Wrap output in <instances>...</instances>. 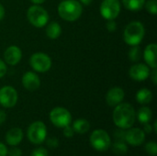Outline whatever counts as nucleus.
<instances>
[{
  "mask_svg": "<svg viewBox=\"0 0 157 156\" xmlns=\"http://www.w3.org/2000/svg\"><path fill=\"white\" fill-rule=\"evenodd\" d=\"M112 119L118 128L122 130L130 129L133 126L136 119L134 108L130 103L121 102L115 107Z\"/></svg>",
  "mask_w": 157,
  "mask_h": 156,
  "instance_id": "f257e3e1",
  "label": "nucleus"
},
{
  "mask_svg": "<svg viewBox=\"0 0 157 156\" xmlns=\"http://www.w3.org/2000/svg\"><path fill=\"white\" fill-rule=\"evenodd\" d=\"M83 13V6L76 0H63L58 6V14L65 21H75Z\"/></svg>",
  "mask_w": 157,
  "mask_h": 156,
  "instance_id": "f03ea898",
  "label": "nucleus"
},
{
  "mask_svg": "<svg viewBox=\"0 0 157 156\" xmlns=\"http://www.w3.org/2000/svg\"><path fill=\"white\" fill-rule=\"evenodd\" d=\"M144 34L145 29L144 24L137 20L132 21L126 26L123 31V40L126 44L130 46H136L142 42Z\"/></svg>",
  "mask_w": 157,
  "mask_h": 156,
  "instance_id": "7ed1b4c3",
  "label": "nucleus"
},
{
  "mask_svg": "<svg viewBox=\"0 0 157 156\" xmlns=\"http://www.w3.org/2000/svg\"><path fill=\"white\" fill-rule=\"evenodd\" d=\"M27 17L29 23L36 28H42L46 26L49 21L48 12L40 5L29 6L27 12Z\"/></svg>",
  "mask_w": 157,
  "mask_h": 156,
  "instance_id": "20e7f679",
  "label": "nucleus"
},
{
  "mask_svg": "<svg viewBox=\"0 0 157 156\" xmlns=\"http://www.w3.org/2000/svg\"><path fill=\"white\" fill-rule=\"evenodd\" d=\"M89 142L91 146L98 152H106L111 145L110 136L102 129L95 130L90 135Z\"/></svg>",
  "mask_w": 157,
  "mask_h": 156,
  "instance_id": "39448f33",
  "label": "nucleus"
},
{
  "mask_svg": "<svg viewBox=\"0 0 157 156\" xmlns=\"http://www.w3.org/2000/svg\"><path fill=\"white\" fill-rule=\"evenodd\" d=\"M27 136L29 141L33 144H40L46 140L47 129L42 121H34L28 128Z\"/></svg>",
  "mask_w": 157,
  "mask_h": 156,
  "instance_id": "423d86ee",
  "label": "nucleus"
},
{
  "mask_svg": "<svg viewBox=\"0 0 157 156\" xmlns=\"http://www.w3.org/2000/svg\"><path fill=\"white\" fill-rule=\"evenodd\" d=\"M50 120L57 128H64L65 126L70 125L72 121V115L66 108L56 107L50 112Z\"/></svg>",
  "mask_w": 157,
  "mask_h": 156,
  "instance_id": "0eeeda50",
  "label": "nucleus"
},
{
  "mask_svg": "<svg viewBox=\"0 0 157 156\" xmlns=\"http://www.w3.org/2000/svg\"><path fill=\"white\" fill-rule=\"evenodd\" d=\"M31 68L39 73H46L52 67V59L44 52H35L29 58Z\"/></svg>",
  "mask_w": 157,
  "mask_h": 156,
  "instance_id": "6e6552de",
  "label": "nucleus"
},
{
  "mask_svg": "<svg viewBox=\"0 0 157 156\" xmlns=\"http://www.w3.org/2000/svg\"><path fill=\"white\" fill-rule=\"evenodd\" d=\"M121 6L120 0H103L100 5V14L103 18L112 20L118 17Z\"/></svg>",
  "mask_w": 157,
  "mask_h": 156,
  "instance_id": "1a4fd4ad",
  "label": "nucleus"
},
{
  "mask_svg": "<svg viewBox=\"0 0 157 156\" xmlns=\"http://www.w3.org/2000/svg\"><path fill=\"white\" fill-rule=\"evenodd\" d=\"M18 99L17 90L10 86H5L0 88V105L3 108H10L16 106Z\"/></svg>",
  "mask_w": 157,
  "mask_h": 156,
  "instance_id": "9d476101",
  "label": "nucleus"
},
{
  "mask_svg": "<svg viewBox=\"0 0 157 156\" xmlns=\"http://www.w3.org/2000/svg\"><path fill=\"white\" fill-rule=\"evenodd\" d=\"M150 67L145 63H135L129 70L130 77L137 82L146 80L150 76Z\"/></svg>",
  "mask_w": 157,
  "mask_h": 156,
  "instance_id": "9b49d317",
  "label": "nucleus"
},
{
  "mask_svg": "<svg viewBox=\"0 0 157 156\" xmlns=\"http://www.w3.org/2000/svg\"><path fill=\"white\" fill-rule=\"evenodd\" d=\"M125 141L132 146H140L144 143L145 133L140 128H130L124 135Z\"/></svg>",
  "mask_w": 157,
  "mask_h": 156,
  "instance_id": "f8f14e48",
  "label": "nucleus"
},
{
  "mask_svg": "<svg viewBox=\"0 0 157 156\" xmlns=\"http://www.w3.org/2000/svg\"><path fill=\"white\" fill-rule=\"evenodd\" d=\"M22 85L28 91H36L40 86V79L39 75L31 71L26 72L22 76Z\"/></svg>",
  "mask_w": 157,
  "mask_h": 156,
  "instance_id": "ddd939ff",
  "label": "nucleus"
},
{
  "mask_svg": "<svg viewBox=\"0 0 157 156\" xmlns=\"http://www.w3.org/2000/svg\"><path fill=\"white\" fill-rule=\"evenodd\" d=\"M125 93L123 89L119 86H114L108 91L106 95V102L109 107L115 108L123 101Z\"/></svg>",
  "mask_w": 157,
  "mask_h": 156,
  "instance_id": "4468645a",
  "label": "nucleus"
},
{
  "mask_svg": "<svg viewBox=\"0 0 157 156\" xmlns=\"http://www.w3.org/2000/svg\"><path fill=\"white\" fill-rule=\"evenodd\" d=\"M22 58L21 50L15 45L9 46L4 52V62L9 65L17 64Z\"/></svg>",
  "mask_w": 157,
  "mask_h": 156,
  "instance_id": "2eb2a0df",
  "label": "nucleus"
},
{
  "mask_svg": "<svg viewBox=\"0 0 157 156\" xmlns=\"http://www.w3.org/2000/svg\"><path fill=\"white\" fill-rule=\"evenodd\" d=\"M144 59L146 64L155 69L157 67V45L156 43L148 44L144 51Z\"/></svg>",
  "mask_w": 157,
  "mask_h": 156,
  "instance_id": "dca6fc26",
  "label": "nucleus"
},
{
  "mask_svg": "<svg viewBox=\"0 0 157 156\" xmlns=\"http://www.w3.org/2000/svg\"><path fill=\"white\" fill-rule=\"evenodd\" d=\"M23 139V131L20 128L10 129L6 135V143L10 146H17L21 143Z\"/></svg>",
  "mask_w": 157,
  "mask_h": 156,
  "instance_id": "f3484780",
  "label": "nucleus"
},
{
  "mask_svg": "<svg viewBox=\"0 0 157 156\" xmlns=\"http://www.w3.org/2000/svg\"><path fill=\"white\" fill-rule=\"evenodd\" d=\"M62 34V27L58 22H51L47 25L46 35L51 40H56Z\"/></svg>",
  "mask_w": 157,
  "mask_h": 156,
  "instance_id": "a211bd4d",
  "label": "nucleus"
},
{
  "mask_svg": "<svg viewBox=\"0 0 157 156\" xmlns=\"http://www.w3.org/2000/svg\"><path fill=\"white\" fill-rule=\"evenodd\" d=\"M153 99V93L148 88H141L136 93V100L141 105L149 104Z\"/></svg>",
  "mask_w": 157,
  "mask_h": 156,
  "instance_id": "6ab92c4d",
  "label": "nucleus"
},
{
  "mask_svg": "<svg viewBox=\"0 0 157 156\" xmlns=\"http://www.w3.org/2000/svg\"><path fill=\"white\" fill-rule=\"evenodd\" d=\"M152 117H153V112L151 108L148 107H143L138 110L137 119L141 124L149 123L152 120Z\"/></svg>",
  "mask_w": 157,
  "mask_h": 156,
  "instance_id": "aec40b11",
  "label": "nucleus"
},
{
  "mask_svg": "<svg viewBox=\"0 0 157 156\" xmlns=\"http://www.w3.org/2000/svg\"><path fill=\"white\" fill-rule=\"evenodd\" d=\"M73 129H74L75 132H77L79 134H84L89 131L90 123L88 120H86L85 119H78L74 121Z\"/></svg>",
  "mask_w": 157,
  "mask_h": 156,
  "instance_id": "412c9836",
  "label": "nucleus"
},
{
  "mask_svg": "<svg viewBox=\"0 0 157 156\" xmlns=\"http://www.w3.org/2000/svg\"><path fill=\"white\" fill-rule=\"evenodd\" d=\"M122 3L126 9L136 12L144 7L145 0H122Z\"/></svg>",
  "mask_w": 157,
  "mask_h": 156,
  "instance_id": "4be33fe9",
  "label": "nucleus"
},
{
  "mask_svg": "<svg viewBox=\"0 0 157 156\" xmlns=\"http://www.w3.org/2000/svg\"><path fill=\"white\" fill-rule=\"evenodd\" d=\"M142 57V50L141 48L136 46H132L130 51H129V58L132 62H138Z\"/></svg>",
  "mask_w": 157,
  "mask_h": 156,
  "instance_id": "5701e85b",
  "label": "nucleus"
},
{
  "mask_svg": "<svg viewBox=\"0 0 157 156\" xmlns=\"http://www.w3.org/2000/svg\"><path fill=\"white\" fill-rule=\"evenodd\" d=\"M112 149H113V152L117 154H125L127 152H128V147L127 145L121 142V141H118L116 142L113 146H112Z\"/></svg>",
  "mask_w": 157,
  "mask_h": 156,
  "instance_id": "b1692460",
  "label": "nucleus"
},
{
  "mask_svg": "<svg viewBox=\"0 0 157 156\" xmlns=\"http://www.w3.org/2000/svg\"><path fill=\"white\" fill-rule=\"evenodd\" d=\"M147 12H149L152 15H156L157 13V1L156 0H148L145 1L144 6Z\"/></svg>",
  "mask_w": 157,
  "mask_h": 156,
  "instance_id": "393cba45",
  "label": "nucleus"
},
{
  "mask_svg": "<svg viewBox=\"0 0 157 156\" xmlns=\"http://www.w3.org/2000/svg\"><path fill=\"white\" fill-rule=\"evenodd\" d=\"M145 151L151 156H155L157 154V144L155 142H149L145 144Z\"/></svg>",
  "mask_w": 157,
  "mask_h": 156,
  "instance_id": "a878e982",
  "label": "nucleus"
},
{
  "mask_svg": "<svg viewBox=\"0 0 157 156\" xmlns=\"http://www.w3.org/2000/svg\"><path fill=\"white\" fill-rule=\"evenodd\" d=\"M30 156H48V152L43 147H39L32 151L30 154Z\"/></svg>",
  "mask_w": 157,
  "mask_h": 156,
  "instance_id": "bb28decb",
  "label": "nucleus"
},
{
  "mask_svg": "<svg viewBox=\"0 0 157 156\" xmlns=\"http://www.w3.org/2000/svg\"><path fill=\"white\" fill-rule=\"evenodd\" d=\"M75 134V131L73 129V127H71L70 125H67L63 128V135L66 138H72Z\"/></svg>",
  "mask_w": 157,
  "mask_h": 156,
  "instance_id": "cd10ccee",
  "label": "nucleus"
},
{
  "mask_svg": "<svg viewBox=\"0 0 157 156\" xmlns=\"http://www.w3.org/2000/svg\"><path fill=\"white\" fill-rule=\"evenodd\" d=\"M7 154L9 156H22V151L16 146H12L9 151L7 150Z\"/></svg>",
  "mask_w": 157,
  "mask_h": 156,
  "instance_id": "c85d7f7f",
  "label": "nucleus"
},
{
  "mask_svg": "<svg viewBox=\"0 0 157 156\" xmlns=\"http://www.w3.org/2000/svg\"><path fill=\"white\" fill-rule=\"evenodd\" d=\"M117 23L114 21V19H112V20H108V22H107V24H106V28H107V29L109 31V32H114V31H116L117 30Z\"/></svg>",
  "mask_w": 157,
  "mask_h": 156,
  "instance_id": "c756f323",
  "label": "nucleus"
},
{
  "mask_svg": "<svg viewBox=\"0 0 157 156\" xmlns=\"http://www.w3.org/2000/svg\"><path fill=\"white\" fill-rule=\"evenodd\" d=\"M6 71H7V67L6 65V63L0 59V78L5 76V74H6Z\"/></svg>",
  "mask_w": 157,
  "mask_h": 156,
  "instance_id": "7c9ffc66",
  "label": "nucleus"
},
{
  "mask_svg": "<svg viewBox=\"0 0 157 156\" xmlns=\"http://www.w3.org/2000/svg\"><path fill=\"white\" fill-rule=\"evenodd\" d=\"M47 144L51 148H56V147H58L59 142L56 138H50L47 140Z\"/></svg>",
  "mask_w": 157,
  "mask_h": 156,
  "instance_id": "2f4dec72",
  "label": "nucleus"
},
{
  "mask_svg": "<svg viewBox=\"0 0 157 156\" xmlns=\"http://www.w3.org/2000/svg\"><path fill=\"white\" fill-rule=\"evenodd\" d=\"M7 155V148L6 147L5 144L0 143V156Z\"/></svg>",
  "mask_w": 157,
  "mask_h": 156,
  "instance_id": "473e14b6",
  "label": "nucleus"
},
{
  "mask_svg": "<svg viewBox=\"0 0 157 156\" xmlns=\"http://www.w3.org/2000/svg\"><path fill=\"white\" fill-rule=\"evenodd\" d=\"M144 133H151L153 131V127L150 123H146V124H144Z\"/></svg>",
  "mask_w": 157,
  "mask_h": 156,
  "instance_id": "72a5a7b5",
  "label": "nucleus"
},
{
  "mask_svg": "<svg viewBox=\"0 0 157 156\" xmlns=\"http://www.w3.org/2000/svg\"><path fill=\"white\" fill-rule=\"evenodd\" d=\"M150 75L152 76V80H153V83H154L155 85H156V84H157V71H156V68L153 69V72H152V74H150Z\"/></svg>",
  "mask_w": 157,
  "mask_h": 156,
  "instance_id": "f704fd0d",
  "label": "nucleus"
},
{
  "mask_svg": "<svg viewBox=\"0 0 157 156\" xmlns=\"http://www.w3.org/2000/svg\"><path fill=\"white\" fill-rule=\"evenodd\" d=\"M6 120V114L4 110H0V125H2Z\"/></svg>",
  "mask_w": 157,
  "mask_h": 156,
  "instance_id": "c9c22d12",
  "label": "nucleus"
},
{
  "mask_svg": "<svg viewBox=\"0 0 157 156\" xmlns=\"http://www.w3.org/2000/svg\"><path fill=\"white\" fill-rule=\"evenodd\" d=\"M5 17V7L2 4H0V21L4 18Z\"/></svg>",
  "mask_w": 157,
  "mask_h": 156,
  "instance_id": "e433bc0d",
  "label": "nucleus"
},
{
  "mask_svg": "<svg viewBox=\"0 0 157 156\" xmlns=\"http://www.w3.org/2000/svg\"><path fill=\"white\" fill-rule=\"evenodd\" d=\"M92 2H93V0H80V3H81L82 5H85V6H88V5H90Z\"/></svg>",
  "mask_w": 157,
  "mask_h": 156,
  "instance_id": "4c0bfd02",
  "label": "nucleus"
},
{
  "mask_svg": "<svg viewBox=\"0 0 157 156\" xmlns=\"http://www.w3.org/2000/svg\"><path fill=\"white\" fill-rule=\"evenodd\" d=\"M33 4H35V5H40V4H42V3H44L46 0H30Z\"/></svg>",
  "mask_w": 157,
  "mask_h": 156,
  "instance_id": "58836bf2",
  "label": "nucleus"
},
{
  "mask_svg": "<svg viewBox=\"0 0 157 156\" xmlns=\"http://www.w3.org/2000/svg\"><path fill=\"white\" fill-rule=\"evenodd\" d=\"M153 131L156 133L157 132V121L155 120V123H154V128H153Z\"/></svg>",
  "mask_w": 157,
  "mask_h": 156,
  "instance_id": "ea45409f",
  "label": "nucleus"
}]
</instances>
